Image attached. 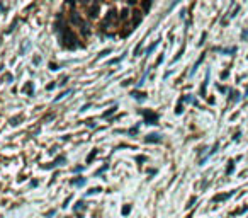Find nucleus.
<instances>
[{
    "label": "nucleus",
    "mask_w": 248,
    "mask_h": 218,
    "mask_svg": "<svg viewBox=\"0 0 248 218\" xmlns=\"http://www.w3.org/2000/svg\"><path fill=\"white\" fill-rule=\"evenodd\" d=\"M229 196H231V192H228V194H218L216 198H214V203H218V201H224V199H228Z\"/></svg>",
    "instance_id": "obj_3"
},
{
    "label": "nucleus",
    "mask_w": 248,
    "mask_h": 218,
    "mask_svg": "<svg viewBox=\"0 0 248 218\" xmlns=\"http://www.w3.org/2000/svg\"><path fill=\"white\" fill-rule=\"evenodd\" d=\"M156 46H158V41H155V43H153V45H151V46H150V48H148V50H146V54H150V53H151V51H153V50H155V48H156Z\"/></svg>",
    "instance_id": "obj_5"
},
{
    "label": "nucleus",
    "mask_w": 248,
    "mask_h": 218,
    "mask_svg": "<svg viewBox=\"0 0 248 218\" xmlns=\"http://www.w3.org/2000/svg\"><path fill=\"white\" fill-rule=\"evenodd\" d=\"M85 182H87V179H85V177H82V179H75V181H71V184H75V186H83Z\"/></svg>",
    "instance_id": "obj_4"
},
{
    "label": "nucleus",
    "mask_w": 248,
    "mask_h": 218,
    "mask_svg": "<svg viewBox=\"0 0 248 218\" xmlns=\"http://www.w3.org/2000/svg\"><path fill=\"white\" fill-rule=\"evenodd\" d=\"M160 140H161V136L156 135V133H151V135L146 136V141H148V143H158Z\"/></svg>",
    "instance_id": "obj_2"
},
{
    "label": "nucleus",
    "mask_w": 248,
    "mask_h": 218,
    "mask_svg": "<svg viewBox=\"0 0 248 218\" xmlns=\"http://www.w3.org/2000/svg\"><path fill=\"white\" fill-rule=\"evenodd\" d=\"M123 58H124V56H119V58H114V60H110L109 63H110V65H114V63H119V61L123 60Z\"/></svg>",
    "instance_id": "obj_6"
},
{
    "label": "nucleus",
    "mask_w": 248,
    "mask_h": 218,
    "mask_svg": "<svg viewBox=\"0 0 248 218\" xmlns=\"http://www.w3.org/2000/svg\"><path fill=\"white\" fill-rule=\"evenodd\" d=\"M156 121H158V116L148 111V114H146V123H148V125H156Z\"/></svg>",
    "instance_id": "obj_1"
},
{
    "label": "nucleus",
    "mask_w": 248,
    "mask_h": 218,
    "mask_svg": "<svg viewBox=\"0 0 248 218\" xmlns=\"http://www.w3.org/2000/svg\"><path fill=\"white\" fill-rule=\"evenodd\" d=\"M129 210H131V206H126V208L123 210V213H124V215H128V213H129Z\"/></svg>",
    "instance_id": "obj_7"
}]
</instances>
